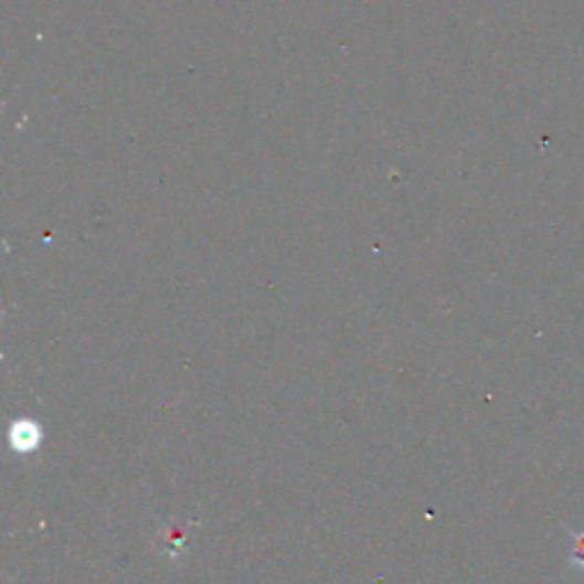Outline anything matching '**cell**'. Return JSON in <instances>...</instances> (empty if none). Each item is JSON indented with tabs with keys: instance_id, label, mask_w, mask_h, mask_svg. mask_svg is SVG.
Returning a JSON list of instances; mask_svg holds the SVG:
<instances>
[{
	"instance_id": "6da1fadb",
	"label": "cell",
	"mask_w": 584,
	"mask_h": 584,
	"mask_svg": "<svg viewBox=\"0 0 584 584\" xmlns=\"http://www.w3.org/2000/svg\"><path fill=\"white\" fill-rule=\"evenodd\" d=\"M8 443H10V450L17 455L38 453L44 443V427L32 418H19L10 425Z\"/></svg>"
},
{
	"instance_id": "7a4b0ae2",
	"label": "cell",
	"mask_w": 584,
	"mask_h": 584,
	"mask_svg": "<svg viewBox=\"0 0 584 584\" xmlns=\"http://www.w3.org/2000/svg\"><path fill=\"white\" fill-rule=\"evenodd\" d=\"M573 564H577V566L584 569V534H580L575 539V545H573Z\"/></svg>"
}]
</instances>
